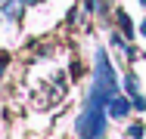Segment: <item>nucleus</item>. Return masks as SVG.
<instances>
[{
  "label": "nucleus",
  "mask_w": 146,
  "mask_h": 139,
  "mask_svg": "<svg viewBox=\"0 0 146 139\" xmlns=\"http://www.w3.org/2000/svg\"><path fill=\"white\" fill-rule=\"evenodd\" d=\"M109 99H112V96L93 83L90 99H87V108L81 111V117H78V139H103V133H106V108H109Z\"/></svg>",
  "instance_id": "1"
},
{
  "label": "nucleus",
  "mask_w": 146,
  "mask_h": 139,
  "mask_svg": "<svg viewBox=\"0 0 146 139\" xmlns=\"http://www.w3.org/2000/svg\"><path fill=\"white\" fill-rule=\"evenodd\" d=\"M127 111H131V102H127L124 96H118V93H115V96L109 99V114H112V117H124Z\"/></svg>",
  "instance_id": "2"
},
{
  "label": "nucleus",
  "mask_w": 146,
  "mask_h": 139,
  "mask_svg": "<svg viewBox=\"0 0 146 139\" xmlns=\"http://www.w3.org/2000/svg\"><path fill=\"white\" fill-rule=\"evenodd\" d=\"M124 87H127V93H131V96H140V83H137L134 74H127V77H124Z\"/></svg>",
  "instance_id": "3"
},
{
  "label": "nucleus",
  "mask_w": 146,
  "mask_h": 139,
  "mask_svg": "<svg viewBox=\"0 0 146 139\" xmlns=\"http://www.w3.org/2000/svg\"><path fill=\"white\" fill-rule=\"evenodd\" d=\"M127 136H131V139H140V136H143V127H140V124H134V127L127 130Z\"/></svg>",
  "instance_id": "4"
},
{
  "label": "nucleus",
  "mask_w": 146,
  "mask_h": 139,
  "mask_svg": "<svg viewBox=\"0 0 146 139\" xmlns=\"http://www.w3.org/2000/svg\"><path fill=\"white\" fill-rule=\"evenodd\" d=\"M140 31H143V34H146V22H143V25H140Z\"/></svg>",
  "instance_id": "5"
},
{
  "label": "nucleus",
  "mask_w": 146,
  "mask_h": 139,
  "mask_svg": "<svg viewBox=\"0 0 146 139\" xmlns=\"http://www.w3.org/2000/svg\"><path fill=\"white\" fill-rule=\"evenodd\" d=\"M140 3H146V0H140Z\"/></svg>",
  "instance_id": "6"
}]
</instances>
